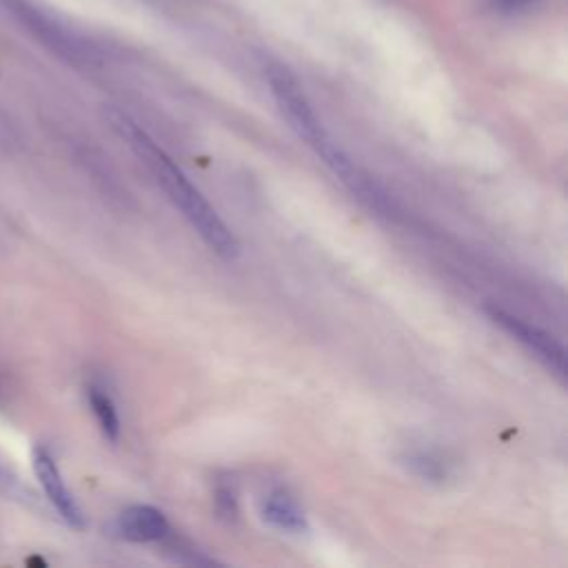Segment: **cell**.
<instances>
[{"instance_id":"obj_1","label":"cell","mask_w":568,"mask_h":568,"mask_svg":"<svg viewBox=\"0 0 568 568\" xmlns=\"http://www.w3.org/2000/svg\"><path fill=\"white\" fill-rule=\"evenodd\" d=\"M113 129L126 140L133 153L146 164L155 182L162 186L166 197L180 209L193 231L204 240V244L224 260H235L240 255V242L209 200L191 184L180 166L155 144V140L140 129L131 118L120 111H109Z\"/></svg>"},{"instance_id":"obj_2","label":"cell","mask_w":568,"mask_h":568,"mask_svg":"<svg viewBox=\"0 0 568 568\" xmlns=\"http://www.w3.org/2000/svg\"><path fill=\"white\" fill-rule=\"evenodd\" d=\"M266 80H268L271 93H273L284 120L313 151H320L326 142H331L322 120L317 118L313 104L308 102L304 89L300 87L297 78L286 67L271 62L266 67Z\"/></svg>"},{"instance_id":"obj_3","label":"cell","mask_w":568,"mask_h":568,"mask_svg":"<svg viewBox=\"0 0 568 568\" xmlns=\"http://www.w3.org/2000/svg\"><path fill=\"white\" fill-rule=\"evenodd\" d=\"M488 317L501 326L513 339H517L521 346H526L546 368H550L555 375L566 377V355H564V346L548 335L546 331L537 328L535 324L499 308V306H486Z\"/></svg>"},{"instance_id":"obj_4","label":"cell","mask_w":568,"mask_h":568,"mask_svg":"<svg viewBox=\"0 0 568 568\" xmlns=\"http://www.w3.org/2000/svg\"><path fill=\"white\" fill-rule=\"evenodd\" d=\"M31 462H33V473L44 490V495L49 497V501L53 504V508L60 513V517L73 526V528H82L84 526V517H82V510L78 506V501L73 499L71 490L67 488L53 457L49 455L47 448H33V455H31Z\"/></svg>"},{"instance_id":"obj_5","label":"cell","mask_w":568,"mask_h":568,"mask_svg":"<svg viewBox=\"0 0 568 568\" xmlns=\"http://www.w3.org/2000/svg\"><path fill=\"white\" fill-rule=\"evenodd\" d=\"M115 528L120 537L129 541H160L169 535V521L164 513L146 504L124 508L118 515Z\"/></svg>"},{"instance_id":"obj_6","label":"cell","mask_w":568,"mask_h":568,"mask_svg":"<svg viewBox=\"0 0 568 568\" xmlns=\"http://www.w3.org/2000/svg\"><path fill=\"white\" fill-rule=\"evenodd\" d=\"M262 517L266 524H271L273 528L284 530V532L300 535V532L308 530L304 510L286 493H271L262 504Z\"/></svg>"},{"instance_id":"obj_7","label":"cell","mask_w":568,"mask_h":568,"mask_svg":"<svg viewBox=\"0 0 568 568\" xmlns=\"http://www.w3.org/2000/svg\"><path fill=\"white\" fill-rule=\"evenodd\" d=\"M89 406H91V410H93V415L100 424L102 435L109 442H118V437H120V417H118L113 399L104 390L91 386L89 388Z\"/></svg>"},{"instance_id":"obj_8","label":"cell","mask_w":568,"mask_h":568,"mask_svg":"<svg viewBox=\"0 0 568 568\" xmlns=\"http://www.w3.org/2000/svg\"><path fill=\"white\" fill-rule=\"evenodd\" d=\"M406 468H410L415 475L428 479V481H442L446 477V466L442 459L426 450H410L404 455Z\"/></svg>"},{"instance_id":"obj_9","label":"cell","mask_w":568,"mask_h":568,"mask_svg":"<svg viewBox=\"0 0 568 568\" xmlns=\"http://www.w3.org/2000/svg\"><path fill=\"white\" fill-rule=\"evenodd\" d=\"M215 510L222 519H235L237 515V495L231 486H217L215 488Z\"/></svg>"},{"instance_id":"obj_10","label":"cell","mask_w":568,"mask_h":568,"mask_svg":"<svg viewBox=\"0 0 568 568\" xmlns=\"http://www.w3.org/2000/svg\"><path fill=\"white\" fill-rule=\"evenodd\" d=\"M499 9H506V11H510V9H521V7H526V4H532V2H537V0H493Z\"/></svg>"}]
</instances>
